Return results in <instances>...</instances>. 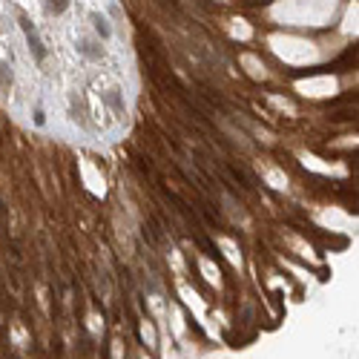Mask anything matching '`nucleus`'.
I'll list each match as a JSON object with an SVG mask.
<instances>
[{
    "mask_svg": "<svg viewBox=\"0 0 359 359\" xmlns=\"http://www.w3.org/2000/svg\"><path fill=\"white\" fill-rule=\"evenodd\" d=\"M0 89H3V92L12 89V69L3 64V61H0Z\"/></svg>",
    "mask_w": 359,
    "mask_h": 359,
    "instance_id": "5",
    "label": "nucleus"
},
{
    "mask_svg": "<svg viewBox=\"0 0 359 359\" xmlns=\"http://www.w3.org/2000/svg\"><path fill=\"white\" fill-rule=\"evenodd\" d=\"M106 103L115 109V115H124V112H127V106H124V95H121V89H118V86H112V89L106 92Z\"/></svg>",
    "mask_w": 359,
    "mask_h": 359,
    "instance_id": "4",
    "label": "nucleus"
},
{
    "mask_svg": "<svg viewBox=\"0 0 359 359\" xmlns=\"http://www.w3.org/2000/svg\"><path fill=\"white\" fill-rule=\"evenodd\" d=\"M89 23H92V29L98 32L101 40H109V37H112V26H109V20H106L101 12H89Z\"/></svg>",
    "mask_w": 359,
    "mask_h": 359,
    "instance_id": "3",
    "label": "nucleus"
},
{
    "mask_svg": "<svg viewBox=\"0 0 359 359\" xmlns=\"http://www.w3.org/2000/svg\"><path fill=\"white\" fill-rule=\"evenodd\" d=\"M78 52L84 55V58H89V61H101L103 58V49H101L95 40H89V37H78Z\"/></svg>",
    "mask_w": 359,
    "mask_h": 359,
    "instance_id": "2",
    "label": "nucleus"
},
{
    "mask_svg": "<svg viewBox=\"0 0 359 359\" xmlns=\"http://www.w3.org/2000/svg\"><path fill=\"white\" fill-rule=\"evenodd\" d=\"M17 23H20V29H23V34H26V46H29V52H32V58L37 61V64H43V61H46V46H43V40H40V34H37V29L32 26V20H29L26 15H20V17H17Z\"/></svg>",
    "mask_w": 359,
    "mask_h": 359,
    "instance_id": "1",
    "label": "nucleus"
},
{
    "mask_svg": "<svg viewBox=\"0 0 359 359\" xmlns=\"http://www.w3.org/2000/svg\"><path fill=\"white\" fill-rule=\"evenodd\" d=\"M34 124H37V127H43V124H46V115H43V106H40V103L34 106Z\"/></svg>",
    "mask_w": 359,
    "mask_h": 359,
    "instance_id": "7",
    "label": "nucleus"
},
{
    "mask_svg": "<svg viewBox=\"0 0 359 359\" xmlns=\"http://www.w3.org/2000/svg\"><path fill=\"white\" fill-rule=\"evenodd\" d=\"M66 6H69V0H46V12L49 15H64Z\"/></svg>",
    "mask_w": 359,
    "mask_h": 359,
    "instance_id": "6",
    "label": "nucleus"
}]
</instances>
